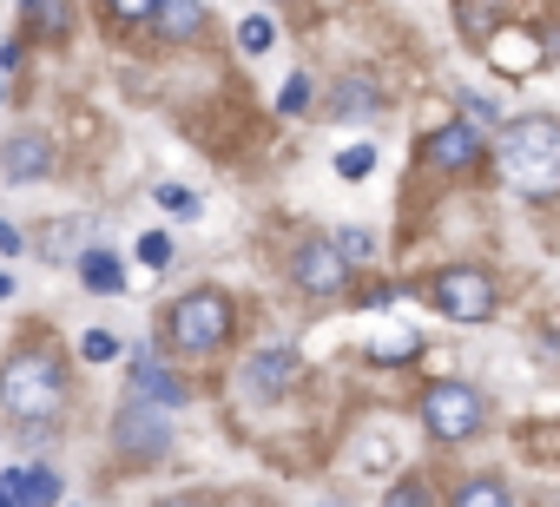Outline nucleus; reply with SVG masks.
<instances>
[{
  "mask_svg": "<svg viewBox=\"0 0 560 507\" xmlns=\"http://www.w3.org/2000/svg\"><path fill=\"white\" fill-rule=\"evenodd\" d=\"M501 178L521 191V198H560V119H514L501 126Z\"/></svg>",
  "mask_w": 560,
  "mask_h": 507,
  "instance_id": "obj_1",
  "label": "nucleus"
},
{
  "mask_svg": "<svg viewBox=\"0 0 560 507\" xmlns=\"http://www.w3.org/2000/svg\"><path fill=\"white\" fill-rule=\"evenodd\" d=\"M0 402H8V415H21L27 428L47 422V415H60V402H67V376H60V363H54L47 350L14 356L8 369H0Z\"/></svg>",
  "mask_w": 560,
  "mask_h": 507,
  "instance_id": "obj_2",
  "label": "nucleus"
},
{
  "mask_svg": "<svg viewBox=\"0 0 560 507\" xmlns=\"http://www.w3.org/2000/svg\"><path fill=\"white\" fill-rule=\"evenodd\" d=\"M165 337H172V350H185V356H218V350L231 343V297H218V291L178 297L172 317H165Z\"/></svg>",
  "mask_w": 560,
  "mask_h": 507,
  "instance_id": "obj_3",
  "label": "nucleus"
},
{
  "mask_svg": "<svg viewBox=\"0 0 560 507\" xmlns=\"http://www.w3.org/2000/svg\"><path fill=\"white\" fill-rule=\"evenodd\" d=\"M422 422H429L435 441H468V435H481L488 409H481V396H475L468 382H435V389L422 396Z\"/></svg>",
  "mask_w": 560,
  "mask_h": 507,
  "instance_id": "obj_4",
  "label": "nucleus"
},
{
  "mask_svg": "<svg viewBox=\"0 0 560 507\" xmlns=\"http://www.w3.org/2000/svg\"><path fill=\"white\" fill-rule=\"evenodd\" d=\"M429 297H435V310L455 317V323H488V317H494V278L475 271V264L442 271V278L429 284Z\"/></svg>",
  "mask_w": 560,
  "mask_h": 507,
  "instance_id": "obj_5",
  "label": "nucleus"
},
{
  "mask_svg": "<svg viewBox=\"0 0 560 507\" xmlns=\"http://www.w3.org/2000/svg\"><path fill=\"white\" fill-rule=\"evenodd\" d=\"M291 278H298V291H311V297H337V291L350 284V258H343V244H337V237H311V244H298Z\"/></svg>",
  "mask_w": 560,
  "mask_h": 507,
  "instance_id": "obj_6",
  "label": "nucleus"
},
{
  "mask_svg": "<svg viewBox=\"0 0 560 507\" xmlns=\"http://www.w3.org/2000/svg\"><path fill=\"white\" fill-rule=\"evenodd\" d=\"M119 448H126V455H145V461H159V455L172 448V428H165V415H159V409H139V396H132V409L119 415Z\"/></svg>",
  "mask_w": 560,
  "mask_h": 507,
  "instance_id": "obj_7",
  "label": "nucleus"
},
{
  "mask_svg": "<svg viewBox=\"0 0 560 507\" xmlns=\"http://www.w3.org/2000/svg\"><path fill=\"white\" fill-rule=\"evenodd\" d=\"M298 382V350H264V356H250V369H244V396H284Z\"/></svg>",
  "mask_w": 560,
  "mask_h": 507,
  "instance_id": "obj_8",
  "label": "nucleus"
},
{
  "mask_svg": "<svg viewBox=\"0 0 560 507\" xmlns=\"http://www.w3.org/2000/svg\"><path fill=\"white\" fill-rule=\"evenodd\" d=\"M475 158H481V126H468V119H462V126H442V132L429 139V165H435V172H468Z\"/></svg>",
  "mask_w": 560,
  "mask_h": 507,
  "instance_id": "obj_9",
  "label": "nucleus"
},
{
  "mask_svg": "<svg viewBox=\"0 0 560 507\" xmlns=\"http://www.w3.org/2000/svg\"><path fill=\"white\" fill-rule=\"evenodd\" d=\"M126 389H132L139 402H159V409H178V402H185V382H178V376H165L152 356H139V363H132Z\"/></svg>",
  "mask_w": 560,
  "mask_h": 507,
  "instance_id": "obj_10",
  "label": "nucleus"
},
{
  "mask_svg": "<svg viewBox=\"0 0 560 507\" xmlns=\"http://www.w3.org/2000/svg\"><path fill=\"white\" fill-rule=\"evenodd\" d=\"M152 21H159V40H165V47H185V40H198L205 8H198V0H159Z\"/></svg>",
  "mask_w": 560,
  "mask_h": 507,
  "instance_id": "obj_11",
  "label": "nucleus"
},
{
  "mask_svg": "<svg viewBox=\"0 0 560 507\" xmlns=\"http://www.w3.org/2000/svg\"><path fill=\"white\" fill-rule=\"evenodd\" d=\"M47 172H54V152H47V139L21 132V139L8 145V178H14V185H27V178H47Z\"/></svg>",
  "mask_w": 560,
  "mask_h": 507,
  "instance_id": "obj_12",
  "label": "nucleus"
},
{
  "mask_svg": "<svg viewBox=\"0 0 560 507\" xmlns=\"http://www.w3.org/2000/svg\"><path fill=\"white\" fill-rule=\"evenodd\" d=\"M8 500H60V481L47 468H14L8 481H0V507Z\"/></svg>",
  "mask_w": 560,
  "mask_h": 507,
  "instance_id": "obj_13",
  "label": "nucleus"
},
{
  "mask_svg": "<svg viewBox=\"0 0 560 507\" xmlns=\"http://www.w3.org/2000/svg\"><path fill=\"white\" fill-rule=\"evenodd\" d=\"M488 60H494L501 73H534V67H540V47H534L527 34H494Z\"/></svg>",
  "mask_w": 560,
  "mask_h": 507,
  "instance_id": "obj_14",
  "label": "nucleus"
},
{
  "mask_svg": "<svg viewBox=\"0 0 560 507\" xmlns=\"http://www.w3.org/2000/svg\"><path fill=\"white\" fill-rule=\"evenodd\" d=\"M80 278H86V291H100V297H113V291L126 284V271H119L113 250H86V258H80Z\"/></svg>",
  "mask_w": 560,
  "mask_h": 507,
  "instance_id": "obj_15",
  "label": "nucleus"
},
{
  "mask_svg": "<svg viewBox=\"0 0 560 507\" xmlns=\"http://www.w3.org/2000/svg\"><path fill=\"white\" fill-rule=\"evenodd\" d=\"M508 8V0H462L455 8V21H462V34H475V40H494V14Z\"/></svg>",
  "mask_w": 560,
  "mask_h": 507,
  "instance_id": "obj_16",
  "label": "nucleus"
},
{
  "mask_svg": "<svg viewBox=\"0 0 560 507\" xmlns=\"http://www.w3.org/2000/svg\"><path fill=\"white\" fill-rule=\"evenodd\" d=\"M376 113V86L370 80H343L337 86V119H370Z\"/></svg>",
  "mask_w": 560,
  "mask_h": 507,
  "instance_id": "obj_17",
  "label": "nucleus"
},
{
  "mask_svg": "<svg viewBox=\"0 0 560 507\" xmlns=\"http://www.w3.org/2000/svg\"><path fill=\"white\" fill-rule=\"evenodd\" d=\"M270 40H277V27H270L264 14H250V21L237 27V47H244V54H270Z\"/></svg>",
  "mask_w": 560,
  "mask_h": 507,
  "instance_id": "obj_18",
  "label": "nucleus"
},
{
  "mask_svg": "<svg viewBox=\"0 0 560 507\" xmlns=\"http://www.w3.org/2000/svg\"><path fill=\"white\" fill-rule=\"evenodd\" d=\"M455 99H462V119H468V126H481V132H494V126H501V113H494L481 93H455Z\"/></svg>",
  "mask_w": 560,
  "mask_h": 507,
  "instance_id": "obj_19",
  "label": "nucleus"
},
{
  "mask_svg": "<svg viewBox=\"0 0 560 507\" xmlns=\"http://www.w3.org/2000/svg\"><path fill=\"white\" fill-rule=\"evenodd\" d=\"M159 204H165L172 217H198V211H205L198 191H185V185H159Z\"/></svg>",
  "mask_w": 560,
  "mask_h": 507,
  "instance_id": "obj_20",
  "label": "nucleus"
},
{
  "mask_svg": "<svg viewBox=\"0 0 560 507\" xmlns=\"http://www.w3.org/2000/svg\"><path fill=\"white\" fill-rule=\"evenodd\" d=\"M139 258H145V271H165V264H172V237H165V231H145V237H139Z\"/></svg>",
  "mask_w": 560,
  "mask_h": 507,
  "instance_id": "obj_21",
  "label": "nucleus"
},
{
  "mask_svg": "<svg viewBox=\"0 0 560 507\" xmlns=\"http://www.w3.org/2000/svg\"><path fill=\"white\" fill-rule=\"evenodd\" d=\"M304 106H311V80H304V73H291V80H284V93H277V113H304Z\"/></svg>",
  "mask_w": 560,
  "mask_h": 507,
  "instance_id": "obj_22",
  "label": "nucleus"
},
{
  "mask_svg": "<svg viewBox=\"0 0 560 507\" xmlns=\"http://www.w3.org/2000/svg\"><path fill=\"white\" fill-rule=\"evenodd\" d=\"M370 165H376V152H370V145H350V152H337V172H343V178H370Z\"/></svg>",
  "mask_w": 560,
  "mask_h": 507,
  "instance_id": "obj_23",
  "label": "nucleus"
},
{
  "mask_svg": "<svg viewBox=\"0 0 560 507\" xmlns=\"http://www.w3.org/2000/svg\"><path fill=\"white\" fill-rule=\"evenodd\" d=\"M409 350H416V337H409V330H389V337L376 343V363H396V356H409Z\"/></svg>",
  "mask_w": 560,
  "mask_h": 507,
  "instance_id": "obj_24",
  "label": "nucleus"
},
{
  "mask_svg": "<svg viewBox=\"0 0 560 507\" xmlns=\"http://www.w3.org/2000/svg\"><path fill=\"white\" fill-rule=\"evenodd\" d=\"M27 21H40V27H67V8H60V0H27Z\"/></svg>",
  "mask_w": 560,
  "mask_h": 507,
  "instance_id": "obj_25",
  "label": "nucleus"
},
{
  "mask_svg": "<svg viewBox=\"0 0 560 507\" xmlns=\"http://www.w3.org/2000/svg\"><path fill=\"white\" fill-rule=\"evenodd\" d=\"M462 500H468V507H488V500H508V487H494V481H468Z\"/></svg>",
  "mask_w": 560,
  "mask_h": 507,
  "instance_id": "obj_26",
  "label": "nucleus"
},
{
  "mask_svg": "<svg viewBox=\"0 0 560 507\" xmlns=\"http://www.w3.org/2000/svg\"><path fill=\"white\" fill-rule=\"evenodd\" d=\"M106 8H113V14H119V21H145V14H152V8H159V0H106Z\"/></svg>",
  "mask_w": 560,
  "mask_h": 507,
  "instance_id": "obj_27",
  "label": "nucleus"
},
{
  "mask_svg": "<svg viewBox=\"0 0 560 507\" xmlns=\"http://www.w3.org/2000/svg\"><path fill=\"white\" fill-rule=\"evenodd\" d=\"M337 244H343V258L357 264V258H363V250H370V231H337Z\"/></svg>",
  "mask_w": 560,
  "mask_h": 507,
  "instance_id": "obj_28",
  "label": "nucleus"
},
{
  "mask_svg": "<svg viewBox=\"0 0 560 507\" xmlns=\"http://www.w3.org/2000/svg\"><path fill=\"white\" fill-rule=\"evenodd\" d=\"M80 350H86V356H93V363H106V356H113V350H119V343H113V337H106V330H93V337H86V343H80Z\"/></svg>",
  "mask_w": 560,
  "mask_h": 507,
  "instance_id": "obj_29",
  "label": "nucleus"
},
{
  "mask_svg": "<svg viewBox=\"0 0 560 507\" xmlns=\"http://www.w3.org/2000/svg\"><path fill=\"white\" fill-rule=\"evenodd\" d=\"M0 250H8V258L21 250V231H14V224H0Z\"/></svg>",
  "mask_w": 560,
  "mask_h": 507,
  "instance_id": "obj_30",
  "label": "nucleus"
},
{
  "mask_svg": "<svg viewBox=\"0 0 560 507\" xmlns=\"http://www.w3.org/2000/svg\"><path fill=\"white\" fill-rule=\"evenodd\" d=\"M0 297H8V278H0Z\"/></svg>",
  "mask_w": 560,
  "mask_h": 507,
  "instance_id": "obj_31",
  "label": "nucleus"
},
{
  "mask_svg": "<svg viewBox=\"0 0 560 507\" xmlns=\"http://www.w3.org/2000/svg\"><path fill=\"white\" fill-rule=\"evenodd\" d=\"M0 99H8V80H0Z\"/></svg>",
  "mask_w": 560,
  "mask_h": 507,
  "instance_id": "obj_32",
  "label": "nucleus"
}]
</instances>
